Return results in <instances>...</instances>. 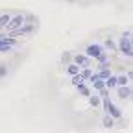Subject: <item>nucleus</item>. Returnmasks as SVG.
<instances>
[{
    "label": "nucleus",
    "mask_w": 133,
    "mask_h": 133,
    "mask_svg": "<svg viewBox=\"0 0 133 133\" xmlns=\"http://www.w3.org/2000/svg\"><path fill=\"white\" fill-rule=\"evenodd\" d=\"M9 19H11L9 15H0V28H6L8 22H9Z\"/></svg>",
    "instance_id": "obj_13"
},
{
    "label": "nucleus",
    "mask_w": 133,
    "mask_h": 133,
    "mask_svg": "<svg viewBox=\"0 0 133 133\" xmlns=\"http://www.w3.org/2000/svg\"><path fill=\"white\" fill-rule=\"evenodd\" d=\"M105 44H107V48H109V50H115V43H113V41H107Z\"/></svg>",
    "instance_id": "obj_19"
},
{
    "label": "nucleus",
    "mask_w": 133,
    "mask_h": 133,
    "mask_svg": "<svg viewBox=\"0 0 133 133\" xmlns=\"http://www.w3.org/2000/svg\"><path fill=\"white\" fill-rule=\"evenodd\" d=\"M91 81H92V87H94V89H100V91H102V89H105V85H104V79H100L96 74H92V76H91Z\"/></svg>",
    "instance_id": "obj_6"
},
{
    "label": "nucleus",
    "mask_w": 133,
    "mask_h": 133,
    "mask_svg": "<svg viewBox=\"0 0 133 133\" xmlns=\"http://www.w3.org/2000/svg\"><path fill=\"white\" fill-rule=\"evenodd\" d=\"M78 91H79V94H83V96H89V94H91L85 85H78Z\"/></svg>",
    "instance_id": "obj_15"
},
{
    "label": "nucleus",
    "mask_w": 133,
    "mask_h": 133,
    "mask_svg": "<svg viewBox=\"0 0 133 133\" xmlns=\"http://www.w3.org/2000/svg\"><path fill=\"white\" fill-rule=\"evenodd\" d=\"M89 102H91V105H98V104H100V98H96V96H91V98H89Z\"/></svg>",
    "instance_id": "obj_17"
},
{
    "label": "nucleus",
    "mask_w": 133,
    "mask_h": 133,
    "mask_svg": "<svg viewBox=\"0 0 133 133\" xmlns=\"http://www.w3.org/2000/svg\"><path fill=\"white\" fill-rule=\"evenodd\" d=\"M22 24H24V17L19 15V17H15V19H9L8 28H9V30H17V28H21Z\"/></svg>",
    "instance_id": "obj_4"
},
{
    "label": "nucleus",
    "mask_w": 133,
    "mask_h": 133,
    "mask_svg": "<svg viewBox=\"0 0 133 133\" xmlns=\"http://www.w3.org/2000/svg\"><path fill=\"white\" fill-rule=\"evenodd\" d=\"M102 124L105 126V128H113V116H109V115H105L104 118H102Z\"/></svg>",
    "instance_id": "obj_11"
},
{
    "label": "nucleus",
    "mask_w": 133,
    "mask_h": 133,
    "mask_svg": "<svg viewBox=\"0 0 133 133\" xmlns=\"http://www.w3.org/2000/svg\"><path fill=\"white\" fill-rule=\"evenodd\" d=\"M104 109H105V113H107L109 116H113V118H120V116H122L120 109H118V107H115L113 102H111L107 96H104Z\"/></svg>",
    "instance_id": "obj_2"
},
{
    "label": "nucleus",
    "mask_w": 133,
    "mask_h": 133,
    "mask_svg": "<svg viewBox=\"0 0 133 133\" xmlns=\"http://www.w3.org/2000/svg\"><path fill=\"white\" fill-rule=\"evenodd\" d=\"M72 83L78 87V85H83V78L79 76V74H76V76H72Z\"/></svg>",
    "instance_id": "obj_14"
},
{
    "label": "nucleus",
    "mask_w": 133,
    "mask_h": 133,
    "mask_svg": "<svg viewBox=\"0 0 133 133\" xmlns=\"http://www.w3.org/2000/svg\"><path fill=\"white\" fill-rule=\"evenodd\" d=\"M66 70H69L70 76H76V74H79V66L78 65H69V69H66Z\"/></svg>",
    "instance_id": "obj_12"
},
{
    "label": "nucleus",
    "mask_w": 133,
    "mask_h": 133,
    "mask_svg": "<svg viewBox=\"0 0 133 133\" xmlns=\"http://www.w3.org/2000/svg\"><path fill=\"white\" fill-rule=\"evenodd\" d=\"M129 35H131V33H129V31H126L124 35H122V39H120V52H122L124 56H128V57H131V54H133V48H131V39H129Z\"/></svg>",
    "instance_id": "obj_1"
},
{
    "label": "nucleus",
    "mask_w": 133,
    "mask_h": 133,
    "mask_svg": "<svg viewBox=\"0 0 133 133\" xmlns=\"http://www.w3.org/2000/svg\"><path fill=\"white\" fill-rule=\"evenodd\" d=\"M104 85H105V87H109V89H111V87H115V85H116V78H113V76L105 78V79H104Z\"/></svg>",
    "instance_id": "obj_9"
},
{
    "label": "nucleus",
    "mask_w": 133,
    "mask_h": 133,
    "mask_svg": "<svg viewBox=\"0 0 133 133\" xmlns=\"http://www.w3.org/2000/svg\"><path fill=\"white\" fill-rule=\"evenodd\" d=\"M100 54H102V46L100 44H91L87 48V57H98Z\"/></svg>",
    "instance_id": "obj_5"
},
{
    "label": "nucleus",
    "mask_w": 133,
    "mask_h": 133,
    "mask_svg": "<svg viewBox=\"0 0 133 133\" xmlns=\"http://www.w3.org/2000/svg\"><path fill=\"white\" fill-rule=\"evenodd\" d=\"M96 76H98L100 79H105V78H109L111 74H109V70H107V66H102V70H100Z\"/></svg>",
    "instance_id": "obj_10"
},
{
    "label": "nucleus",
    "mask_w": 133,
    "mask_h": 133,
    "mask_svg": "<svg viewBox=\"0 0 133 133\" xmlns=\"http://www.w3.org/2000/svg\"><path fill=\"white\" fill-rule=\"evenodd\" d=\"M118 96H120L122 100H124V98H129V96H131V91L124 85V87H120V89H118Z\"/></svg>",
    "instance_id": "obj_7"
},
{
    "label": "nucleus",
    "mask_w": 133,
    "mask_h": 133,
    "mask_svg": "<svg viewBox=\"0 0 133 133\" xmlns=\"http://www.w3.org/2000/svg\"><path fill=\"white\" fill-rule=\"evenodd\" d=\"M74 61H76L74 65H81V66H85V65H87V61H89V57H87V56H76V57H74Z\"/></svg>",
    "instance_id": "obj_8"
},
{
    "label": "nucleus",
    "mask_w": 133,
    "mask_h": 133,
    "mask_svg": "<svg viewBox=\"0 0 133 133\" xmlns=\"http://www.w3.org/2000/svg\"><path fill=\"white\" fill-rule=\"evenodd\" d=\"M13 44H15V39L6 37V35H0V52H9Z\"/></svg>",
    "instance_id": "obj_3"
},
{
    "label": "nucleus",
    "mask_w": 133,
    "mask_h": 133,
    "mask_svg": "<svg viewBox=\"0 0 133 133\" xmlns=\"http://www.w3.org/2000/svg\"><path fill=\"white\" fill-rule=\"evenodd\" d=\"M79 76H81L83 79H87V78H91V76H92V72H91V70H83V72H81Z\"/></svg>",
    "instance_id": "obj_18"
},
{
    "label": "nucleus",
    "mask_w": 133,
    "mask_h": 133,
    "mask_svg": "<svg viewBox=\"0 0 133 133\" xmlns=\"http://www.w3.org/2000/svg\"><path fill=\"white\" fill-rule=\"evenodd\" d=\"M126 83H128V78L126 76H120V78H116V85H126Z\"/></svg>",
    "instance_id": "obj_16"
}]
</instances>
